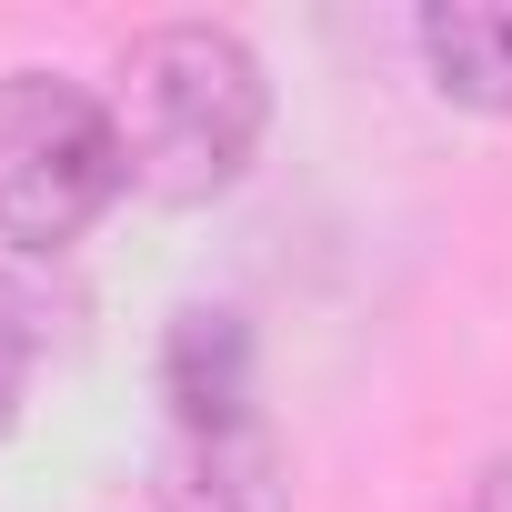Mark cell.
<instances>
[{
  "label": "cell",
  "mask_w": 512,
  "mask_h": 512,
  "mask_svg": "<svg viewBox=\"0 0 512 512\" xmlns=\"http://www.w3.org/2000/svg\"><path fill=\"white\" fill-rule=\"evenodd\" d=\"M111 121H121V161H131V181L151 201H211V191H231L251 171L272 91H262V61L231 31L171 21V31L131 41Z\"/></svg>",
  "instance_id": "obj_1"
},
{
  "label": "cell",
  "mask_w": 512,
  "mask_h": 512,
  "mask_svg": "<svg viewBox=\"0 0 512 512\" xmlns=\"http://www.w3.org/2000/svg\"><path fill=\"white\" fill-rule=\"evenodd\" d=\"M121 121L61 71H11L0 81V241L21 251H71L111 201H121Z\"/></svg>",
  "instance_id": "obj_2"
},
{
  "label": "cell",
  "mask_w": 512,
  "mask_h": 512,
  "mask_svg": "<svg viewBox=\"0 0 512 512\" xmlns=\"http://www.w3.org/2000/svg\"><path fill=\"white\" fill-rule=\"evenodd\" d=\"M161 402H171L181 432L251 422V332H241V312H221V302L171 312V332H161Z\"/></svg>",
  "instance_id": "obj_3"
},
{
  "label": "cell",
  "mask_w": 512,
  "mask_h": 512,
  "mask_svg": "<svg viewBox=\"0 0 512 512\" xmlns=\"http://www.w3.org/2000/svg\"><path fill=\"white\" fill-rule=\"evenodd\" d=\"M161 512H292L282 452L262 422H231V432H181L161 462Z\"/></svg>",
  "instance_id": "obj_4"
},
{
  "label": "cell",
  "mask_w": 512,
  "mask_h": 512,
  "mask_svg": "<svg viewBox=\"0 0 512 512\" xmlns=\"http://www.w3.org/2000/svg\"><path fill=\"white\" fill-rule=\"evenodd\" d=\"M432 91L462 111H512V0H432L422 11Z\"/></svg>",
  "instance_id": "obj_5"
},
{
  "label": "cell",
  "mask_w": 512,
  "mask_h": 512,
  "mask_svg": "<svg viewBox=\"0 0 512 512\" xmlns=\"http://www.w3.org/2000/svg\"><path fill=\"white\" fill-rule=\"evenodd\" d=\"M31 372H41V312L21 302V282H11V272H0V432L21 422Z\"/></svg>",
  "instance_id": "obj_6"
},
{
  "label": "cell",
  "mask_w": 512,
  "mask_h": 512,
  "mask_svg": "<svg viewBox=\"0 0 512 512\" xmlns=\"http://www.w3.org/2000/svg\"><path fill=\"white\" fill-rule=\"evenodd\" d=\"M472 512H512V452L482 472V492H472Z\"/></svg>",
  "instance_id": "obj_7"
}]
</instances>
